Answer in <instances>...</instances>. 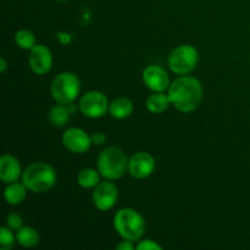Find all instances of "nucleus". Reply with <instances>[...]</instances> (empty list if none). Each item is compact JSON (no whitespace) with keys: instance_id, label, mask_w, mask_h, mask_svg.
Masks as SVG:
<instances>
[{"instance_id":"obj_1","label":"nucleus","mask_w":250,"mask_h":250,"mask_svg":"<svg viewBox=\"0 0 250 250\" xmlns=\"http://www.w3.org/2000/svg\"><path fill=\"white\" fill-rule=\"evenodd\" d=\"M172 106L181 112H192L203 99V85L199 80L190 76H181L173 81L167 90Z\"/></svg>"},{"instance_id":"obj_2","label":"nucleus","mask_w":250,"mask_h":250,"mask_svg":"<svg viewBox=\"0 0 250 250\" xmlns=\"http://www.w3.org/2000/svg\"><path fill=\"white\" fill-rule=\"evenodd\" d=\"M114 227L117 233L127 241H141L146 232V221L137 210L120 209L114 216Z\"/></svg>"},{"instance_id":"obj_3","label":"nucleus","mask_w":250,"mask_h":250,"mask_svg":"<svg viewBox=\"0 0 250 250\" xmlns=\"http://www.w3.org/2000/svg\"><path fill=\"white\" fill-rule=\"evenodd\" d=\"M22 182L33 193L48 192L55 185L56 172L49 164L33 163L22 173Z\"/></svg>"},{"instance_id":"obj_4","label":"nucleus","mask_w":250,"mask_h":250,"mask_svg":"<svg viewBox=\"0 0 250 250\" xmlns=\"http://www.w3.org/2000/svg\"><path fill=\"white\" fill-rule=\"evenodd\" d=\"M127 155L117 146H109L99 154L97 167L100 175L110 181L119 180L128 170Z\"/></svg>"},{"instance_id":"obj_5","label":"nucleus","mask_w":250,"mask_h":250,"mask_svg":"<svg viewBox=\"0 0 250 250\" xmlns=\"http://www.w3.org/2000/svg\"><path fill=\"white\" fill-rule=\"evenodd\" d=\"M81 90V82L72 72H62L56 76L50 85L51 97L58 104L70 105L77 99Z\"/></svg>"},{"instance_id":"obj_6","label":"nucleus","mask_w":250,"mask_h":250,"mask_svg":"<svg viewBox=\"0 0 250 250\" xmlns=\"http://www.w3.org/2000/svg\"><path fill=\"white\" fill-rule=\"evenodd\" d=\"M198 50L193 45L183 44L177 46L168 55V67L173 73L180 76L188 75L198 63Z\"/></svg>"},{"instance_id":"obj_7","label":"nucleus","mask_w":250,"mask_h":250,"mask_svg":"<svg viewBox=\"0 0 250 250\" xmlns=\"http://www.w3.org/2000/svg\"><path fill=\"white\" fill-rule=\"evenodd\" d=\"M78 106L84 116L90 117V119H98L106 114L110 104L109 99L104 93L92 90V92L85 93L81 98Z\"/></svg>"},{"instance_id":"obj_8","label":"nucleus","mask_w":250,"mask_h":250,"mask_svg":"<svg viewBox=\"0 0 250 250\" xmlns=\"http://www.w3.org/2000/svg\"><path fill=\"white\" fill-rule=\"evenodd\" d=\"M119 198V190L117 187L110 180L105 182H100L93 192V203L95 208L102 211H107L115 207Z\"/></svg>"},{"instance_id":"obj_9","label":"nucleus","mask_w":250,"mask_h":250,"mask_svg":"<svg viewBox=\"0 0 250 250\" xmlns=\"http://www.w3.org/2000/svg\"><path fill=\"white\" fill-rule=\"evenodd\" d=\"M62 143L67 150L75 154H84L92 146V136L83 129L72 127L62 134Z\"/></svg>"},{"instance_id":"obj_10","label":"nucleus","mask_w":250,"mask_h":250,"mask_svg":"<svg viewBox=\"0 0 250 250\" xmlns=\"http://www.w3.org/2000/svg\"><path fill=\"white\" fill-rule=\"evenodd\" d=\"M28 62L31 70L37 75L48 73L53 66V55L50 49L43 44H37L33 49H31Z\"/></svg>"},{"instance_id":"obj_11","label":"nucleus","mask_w":250,"mask_h":250,"mask_svg":"<svg viewBox=\"0 0 250 250\" xmlns=\"http://www.w3.org/2000/svg\"><path fill=\"white\" fill-rule=\"evenodd\" d=\"M155 170V160L153 156L146 151L134 154L128 161V172L134 178L143 180L149 177Z\"/></svg>"},{"instance_id":"obj_12","label":"nucleus","mask_w":250,"mask_h":250,"mask_svg":"<svg viewBox=\"0 0 250 250\" xmlns=\"http://www.w3.org/2000/svg\"><path fill=\"white\" fill-rule=\"evenodd\" d=\"M143 82L153 92H165L170 87L167 73L158 65H150L143 71Z\"/></svg>"},{"instance_id":"obj_13","label":"nucleus","mask_w":250,"mask_h":250,"mask_svg":"<svg viewBox=\"0 0 250 250\" xmlns=\"http://www.w3.org/2000/svg\"><path fill=\"white\" fill-rule=\"evenodd\" d=\"M21 164L15 156L2 155L0 159V178L5 183L16 182L22 176Z\"/></svg>"},{"instance_id":"obj_14","label":"nucleus","mask_w":250,"mask_h":250,"mask_svg":"<svg viewBox=\"0 0 250 250\" xmlns=\"http://www.w3.org/2000/svg\"><path fill=\"white\" fill-rule=\"evenodd\" d=\"M132 112H133V104H132V102L128 98L120 97L116 98L115 100H112V103H110L109 114L111 115L114 119H127L128 116H131Z\"/></svg>"},{"instance_id":"obj_15","label":"nucleus","mask_w":250,"mask_h":250,"mask_svg":"<svg viewBox=\"0 0 250 250\" xmlns=\"http://www.w3.org/2000/svg\"><path fill=\"white\" fill-rule=\"evenodd\" d=\"M27 195V187L23 185V182L19 183L12 182L7 183V187L4 190V198L7 204L10 205H19L26 199Z\"/></svg>"},{"instance_id":"obj_16","label":"nucleus","mask_w":250,"mask_h":250,"mask_svg":"<svg viewBox=\"0 0 250 250\" xmlns=\"http://www.w3.org/2000/svg\"><path fill=\"white\" fill-rule=\"evenodd\" d=\"M146 105L151 114H163L168 109L171 102L168 94H165L164 92H155L146 98Z\"/></svg>"},{"instance_id":"obj_17","label":"nucleus","mask_w":250,"mask_h":250,"mask_svg":"<svg viewBox=\"0 0 250 250\" xmlns=\"http://www.w3.org/2000/svg\"><path fill=\"white\" fill-rule=\"evenodd\" d=\"M16 242L23 248H34L39 243V234L32 227H21L16 233Z\"/></svg>"},{"instance_id":"obj_18","label":"nucleus","mask_w":250,"mask_h":250,"mask_svg":"<svg viewBox=\"0 0 250 250\" xmlns=\"http://www.w3.org/2000/svg\"><path fill=\"white\" fill-rule=\"evenodd\" d=\"M70 110H68L67 105L58 104L50 110L49 112V121L53 126L55 127H62L67 124L70 120Z\"/></svg>"},{"instance_id":"obj_19","label":"nucleus","mask_w":250,"mask_h":250,"mask_svg":"<svg viewBox=\"0 0 250 250\" xmlns=\"http://www.w3.org/2000/svg\"><path fill=\"white\" fill-rule=\"evenodd\" d=\"M100 172L93 168H83L77 176L78 185L82 188H95L100 183Z\"/></svg>"},{"instance_id":"obj_20","label":"nucleus","mask_w":250,"mask_h":250,"mask_svg":"<svg viewBox=\"0 0 250 250\" xmlns=\"http://www.w3.org/2000/svg\"><path fill=\"white\" fill-rule=\"evenodd\" d=\"M15 42H16L17 45L21 49H24V50H31L36 44V36L32 33L28 29H20V31L16 32L15 34Z\"/></svg>"},{"instance_id":"obj_21","label":"nucleus","mask_w":250,"mask_h":250,"mask_svg":"<svg viewBox=\"0 0 250 250\" xmlns=\"http://www.w3.org/2000/svg\"><path fill=\"white\" fill-rule=\"evenodd\" d=\"M16 237H14L11 229L9 227H1L0 229V248L1 250H10L14 248Z\"/></svg>"},{"instance_id":"obj_22","label":"nucleus","mask_w":250,"mask_h":250,"mask_svg":"<svg viewBox=\"0 0 250 250\" xmlns=\"http://www.w3.org/2000/svg\"><path fill=\"white\" fill-rule=\"evenodd\" d=\"M22 217L17 214H9L6 216V226L12 231H19L22 226Z\"/></svg>"},{"instance_id":"obj_23","label":"nucleus","mask_w":250,"mask_h":250,"mask_svg":"<svg viewBox=\"0 0 250 250\" xmlns=\"http://www.w3.org/2000/svg\"><path fill=\"white\" fill-rule=\"evenodd\" d=\"M137 249L138 250H161L163 247L159 246L156 242L151 241V239H146V241H141L137 244Z\"/></svg>"},{"instance_id":"obj_24","label":"nucleus","mask_w":250,"mask_h":250,"mask_svg":"<svg viewBox=\"0 0 250 250\" xmlns=\"http://www.w3.org/2000/svg\"><path fill=\"white\" fill-rule=\"evenodd\" d=\"M105 141H106V136L102 132H97L92 136V143L94 146H102V144L105 143Z\"/></svg>"},{"instance_id":"obj_25","label":"nucleus","mask_w":250,"mask_h":250,"mask_svg":"<svg viewBox=\"0 0 250 250\" xmlns=\"http://www.w3.org/2000/svg\"><path fill=\"white\" fill-rule=\"evenodd\" d=\"M117 250H133L134 246L132 241H127V239H124L119 246L116 247Z\"/></svg>"},{"instance_id":"obj_26","label":"nucleus","mask_w":250,"mask_h":250,"mask_svg":"<svg viewBox=\"0 0 250 250\" xmlns=\"http://www.w3.org/2000/svg\"><path fill=\"white\" fill-rule=\"evenodd\" d=\"M6 68H7L6 60H5L4 58H1V59H0V71H1V72L4 73L5 71H6Z\"/></svg>"},{"instance_id":"obj_27","label":"nucleus","mask_w":250,"mask_h":250,"mask_svg":"<svg viewBox=\"0 0 250 250\" xmlns=\"http://www.w3.org/2000/svg\"><path fill=\"white\" fill-rule=\"evenodd\" d=\"M56 1H67V0H56Z\"/></svg>"}]
</instances>
